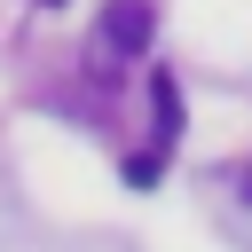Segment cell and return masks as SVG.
<instances>
[{
	"mask_svg": "<svg viewBox=\"0 0 252 252\" xmlns=\"http://www.w3.org/2000/svg\"><path fill=\"white\" fill-rule=\"evenodd\" d=\"M158 165H165V150H134V158H126V181H134V189H150V181H158Z\"/></svg>",
	"mask_w": 252,
	"mask_h": 252,
	"instance_id": "3",
	"label": "cell"
},
{
	"mask_svg": "<svg viewBox=\"0 0 252 252\" xmlns=\"http://www.w3.org/2000/svg\"><path fill=\"white\" fill-rule=\"evenodd\" d=\"M150 150H165L173 134H181V87H173V71H150Z\"/></svg>",
	"mask_w": 252,
	"mask_h": 252,
	"instance_id": "2",
	"label": "cell"
},
{
	"mask_svg": "<svg viewBox=\"0 0 252 252\" xmlns=\"http://www.w3.org/2000/svg\"><path fill=\"white\" fill-rule=\"evenodd\" d=\"M39 8H63V0H39Z\"/></svg>",
	"mask_w": 252,
	"mask_h": 252,
	"instance_id": "5",
	"label": "cell"
},
{
	"mask_svg": "<svg viewBox=\"0 0 252 252\" xmlns=\"http://www.w3.org/2000/svg\"><path fill=\"white\" fill-rule=\"evenodd\" d=\"M150 32H158V8H150V0H110L102 24H94V47H102V55H142Z\"/></svg>",
	"mask_w": 252,
	"mask_h": 252,
	"instance_id": "1",
	"label": "cell"
},
{
	"mask_svg": "<svg viewBox=\"0 0 252 252\" xmlns=\"http://www.w3.org/2000/svg\"><path fill=\"white\" fill-rule=\"evenodd\" d=\"M244 205H252V165H244Z\"/></svg>",
	"mask_w": 252,
	"mask_h": 252,
	"instance_id": "4",
	"label": "cell"
}]
</instances>
